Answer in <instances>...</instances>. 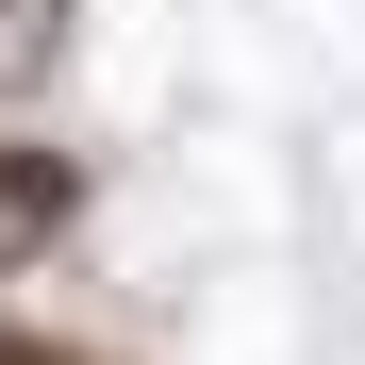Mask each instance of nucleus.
Wrapping results in <instances>:
<instances>
[{"label":"nucleus","mask_w":365,"mask_h":365,"mask_svg":"<svg viewBox=\"0 0 365 365\" xmlns=\"http://www.w3.org/2000/svg\"><path fill=\"white\" fill-rule=\"evenodd\" d=\"M50 232H67V166L50 150H0V266H34Z\"/></svg>","instance_id":"f257e3e1"}]
</instances>
